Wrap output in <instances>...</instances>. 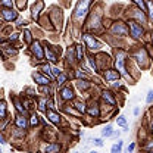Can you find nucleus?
Masks as SVG:
<instances>
[{
  "label": "nucleus",
  "instance_id": "1",
  "mask_svg": "<svg viewBox=\"0 0 153 153\" xmlns=\"http://www.w3.org/2000/svg\"><path fill=\"white\" fill-rule=\"evenodd\" d=\"M115 66H116V71H118L121 75L128 78V74H127V71H125V52H124V50H118V52H116Z\"/></svg>",
  "mask_w": 153,
  "mask_h": 153
},
{
  "label": "nucleus",
  "instance_id": "2",
  "mask_svg": "<svg viewBox=\"0 0 153 153\" xmlns=\"http://www.w3.org/2000/svg\"><path fill=\"white\" fill-rule=\"evenodd\" d=\"M90 1H91V0H79V1L76 3L74 18L75 19H82L85 15H87V12H88V6H90Z\"/></svg>",
  "mask_w": 153,
  "mask_h": 153
},
{
  "label": "nucleus",
  "instance_id": "3",
  "mask_svg": "<svg viewBox=\"0 0 153 153\" xmlns=\"http://www.w3.org/2000/svg\"><path fill=\"white\" fill-rule=\"evenodd\" d=\"M84 40H85V46L90 49V50H99L100 47H102V44H100V41H97L93 36H90V34H84Z\"/></svg>",
  "mask_w": 153,
  "mask_h": 153
},
{
  "label": "nucleus",
  "instance_id": "4",
  "mask_svg": "<svg viewBox=\"0 0 153 153\" xmlns=\"http://www.w3.org/2000/svg\"><path fill=\"white\" fill-rule=\"evenodd\" d=\"M128 24H130L131 36H133L134 38H140L141 36H143V27H141V25H138V22H135V21H130Z\"/></svg>",
  "mask_w": 153,
  "mask_h": 153
},
{
  "label": "nucleus",
  "instance_id": "5",
  "mask_svg": "<svg viewBox=\"0 0 153 153\" xmlns=\"http://www.w3.org/2000/svg\"><path fill=\"white\" fill-rule=\"evenodd\" d=\"M112 33L118 34V36H122V37L127 36V33H128L127 25L124 22H116V24H114V27H112Z\"/></svg>",
  "mask_w": 153,
  "mask_h": 153
},
{
  "label": "nucleus",
  "instance_id": "6",
  "mask_svg": "<svg viewBox=\"0 0 153 153\" xmlns=\"http://www.w3.org/2000/svg\"><path fill=\"white\" fill-rule=\"evenodd\" d=\"M31 52H33V55L37 57L38 60L44 57V52H43V49H41V46H40V43H38V41L33 43V46H31Z\"/></svg>",
  "mask_w": 153,
  "mask_h": 153
},
{
  "label": "nucleus",
  "instance_id": "7",
  "mask_svg": "<svg viewBox=\"0 0 153 153\" xmlns=\"http://www.w3.org/2000/svg\"><path fill=\"white\" fill-rule=\"evenodd\" d=\"M1 15H3V18L6 19V21H15V19L18 18V13L15 10H12L10 7H4L1 10Z\"/></svg>",
  "mask_w": 153,
  "mask_h": 153
},
{
  "label": "nucleus",
  "instance_id": "8",
  "mask_svg": "<svg viewBox=\"0 0 153 153\" xmlns=\"http://www.w3.org/2000/svg\"><path fill=\"white\" fill-rule=\"evenodd\" d=\"M60 96H62L63 100H72L74 99V91H72L71 87H63L62 91H60Z\"/></svg>",
  "mask_w": 153,
  "mask_h": 153
},
{
  "label": "nucleus",
  "instance_id": "9",
  "mask_svg": "<svg viewBox=\"0 0 153 153\" xmlns=\"http://www.w3.org/2000/svg\"><path fill=\"white\" fill-rule=\"evenodd\" d=\"M43 6H44V3L41 1V0H38L37 3L33 6V9H31V12H33V18L34 19H38V15H40V10L43 9Z\"/></svg>",
  "mask_w": 153,
  "mask_h": 153
},
{
  "label": "nucleus",
  "instance_id": "10",
  "mask_svg": "<svg viewBox=\"0 0 153 153\" xmlns=\"http://www.w3.org/2000/svg\"><path fill=\"white\" fill-rule=\"evenodd\" d=\"M33 78H34V81H36V82L41 84V85H46V84H49V82H50V78H49V76L41 75V74H38V72L37 74H34Z\"/></svg>",
  "mask_w": 153,
  "mask_h": 153
},
{
  "label": "nucleus",
  "instance_id": "11",
  "mask_svg": "<svg viewBox=\"0 0 153 153\" xmlns=\"http://www.w3.org/2000/svg\"><path fill=\"white\" fill-rule=\"evenodd\" d=\"M119 72L118 71H114V69H109V71H106L105 72V78L108 79V81H114V79H118L119 78Z\"/></svg>",
  "mask_w": 153,
  "mask_h": 153
},
{
  "label": "nucleus",
  "instance_id": "12",
  "mask_svg": "<svg viewBox=\"0 0 153 153\" xmlns=\"http://www.w3.org/2000/svg\"><path fill=\"white\" fill-rule=\"evenodd\" d=\"M44 56L47 57V60H49V62H52V63H56L57 62V56L52 52V50H50V49H49V47H46V49H44Z\"/></svg>",
  "mask_w": 153,
  "mask_h": 153
},
{
  "label": "nucleus",
  "instance_id": "13",
  "mask_svg": "<svg viewBox=\"0 0 153 153\" xmlns=\"http://www.w3.org/2000/svg\"><path fill=\"white\" fill-rule=\"evenodd\" d=\"M16 127L21 128V130H25L27 127H28V122H27V118H24V116H18L16 118Z\"/></svg>",
  "mask_w": 153,
  "mask_h": 153
},
{
  "label": "nucleus",
  "instance_id": "14",
  "mask_svg": "<svg viewBox=\"0 0 153 153\" xmlns=\"http://www.w3.org/2000/svg\"><path fill=\"white\" fill-rule=\"evenodd\" d=\"M102 97H103V100H105V102H108L109 105H112V106L115 105V97L112 96V93H111V91H103Z\"/></svg>",
  "mask_w": 153,
  "mask_h": 153
},
{
  "label": "nucleus",
  "instance_id": "15",
  "mask_svg": "<svg viewBox=\"0 0 153 153\" xmlns=\"http://www.w3.org/2000/svg\"><path fill=\"white\" fill-rule=\"evenodd\" d=\"M134 56L137 57V60H138V63H140V65H144V62H146V59H147V56H146V52H144V50H138Z\"/></svg>",
  "mask_w": 153,
  "mask_h": 153
},
{
  "label": "nucleus",
  "instance_id": "16",
  "mask_svg": "<svg viewBox=\"0 0 153 153\" xmlns=\"http://www.w3.org/2000/svg\"><path fill=\"white\" fill-rule=\"evenodd\" d=\"M47 118H49V119H50L53 124H56V125L59 124V122H60V118H59V115L55 114L53 111H47Z\"/></svg>",
  "mask_w": 153,
  "mask_h": 153
},
{
  "label": "nucleus",
  "instance_id": "17",
  "mask_svg": "<svg viewBox=\"0 0 153 153\" xmlns=\"http://www.w3.org/2000/svg\"><path fill=\"white\" fill-rule=\"evenodd\" d=\"M41 71H43L44 74H47V76H49L50 79L55 76L53 75V71H52V68H50V65H49V63H47V65H43V66H41Z\"/></svg>",
  "mask_w": 153,
  "mask_h": 153
},
{
  "label": "nucleus",
  "instance_id": "18",
  "mask_svg": "<svg viewBox=\"0 0 153 153\" xmlns=\"http://www.w3.org/2000/svg\"><path fill=\"white\" fill-rule=\"evenodd\" d=\"M60 150V146L56 144V143H53V144H49V146H46V152L47 153H52V152H59Z\"/></svg>",
  "mask_w": 153,
  "mask_h": 153
},
{
  "label": "nucleus",
  "instance_id": "19",
  "mask_svg": "<svg viewBox=\"0 0 153 153\" xmlns=\"http://www.w3.org/2000/svg\"><path fill=\"white\" fill-rule=\"evenodd\" d=\"M75 49H76V60H82V56H84V50H82V46H81V44H78Z\"/></svg>",
  "mask_w": 153,
  "mask_h": 153
},
{
  "label": "nucleus",
  "instance_id": "20",
  "mask_svg": "<svg viewBox=\"0 0 153 153\" xmlns=\"http://www.w3.org/2000/svg\"><path fill=\"white\" fill-rule=\"evenodd\" d=\"M133 15L137 19H138V21H141V22H146V16H144V13H143V12H140V10H134Z\"/></svg>",
  "mask_w": 153,
  "mask_h": 153
},
{
  "label": "nucleus",
  "instance_id": "21",
  "mask_svg": "<svg viewBox=\"0 0 153 153\" xmlns=\"http://www.w3.org/2000/svg\"><path fill=\"white\" fill-rule=\"evenodd\" d=\"M4 116H6V103L1 100L0 102V119L4 118Z\"/></svg>",
  "mask_w": 153,
  "mask_h": 153
},
{
  "label": "nucleus",
  "instance_id": "22",
  "mask_svg": "<svg viewBox=\"0 0 153 153\" xmlns=\"http://www.w3.org/2000/svg\"><path fill=\"white\" fill-rule=\"evenodd\" d=\"M102 134H103V137H111V135L114 134V131H112V127H111V125H108V127L102 131Z\"/></svg>",
  "mask_w": 153,
  "mask_h": 153
},
{
  "label": "nucleus",
  "instance_id": "23",
  "mask_svg": "<svg viewBox=\"0 0 153 153\" xmlns=\"http://www.w3.org/2000/svg\"><path fill=\"white\" fill-rule=\"evenodd\" d=\"M147 9H149V18H150V21L153 22V1L152 0L147 1Z\"/></svg>",
  "mask_w": 153,
  "mask_h": 153
},
{
  "label": "nucleus",
  "instance_id": "24",
  "mask_svg": "<svg viewBox=\"0 0 153 153\" xmlns=\"http://www.w3.org/2000/svg\"><path fill=\"white\" fill-rule=\"evenodd\" d=\"M121 149H122V141H118V143H116V144H114V146H112V152L114 153H119L121 152Z\"/></svg>",
  "mask_w": 153,
  "mask_h": 153
},
{
  "label": "nucleus",
  "instance_id": "25",
  "mask_svg": "<svg viewBox=\"0 0 153 153\" xmlns=\"http://www.w3.org/2000/svg\"><path fill=\"white\" fill-rule=\"evenodd\" d=\"M116 124L121 125V127H127V119H125V116H119V118L116 119Z\"/></svg>",
  "mask_w": 153,
  "mask_h": 153
},
{
  "label": "nucleus",
  "instance_id": "26",
  "mask_svg": "<svg viewBox=\"0 0 153 153\" xmlns=\"http://www.w3.org/2000/svg\"><path fill=\"white\" fill-rule=\"evenodd\" d=\"M56 78H57V82H59V84H63V82L66 81V75H65V74H62V72H60Z\"/></svg>",
  "mask_w": 153,
  "mask_h": 153
},
{
  "label": "nucleus",
  "instance_id": "27",
  "mask_svg": "<svg viewBox=\"0 0 153 153\" xmlns=\"http://www.w3.org/2000/svg\"><path fill=\"white\" fill-rule=\"evenodd\" d=\"M133 1L137 4V6H138V7H140V9H141V10H146V6H144L143 0H133Z\"/></svg>",
  "mask_w": 153,
  "mask_h": 153
},
{
  "label": "nucleus",
  "instance_id": "28",
  "mask_svg": "<svg viewBox=\"0 0 153 153\" xmlns=\"http://www.w3.org/2000/svg\"><path fill=\"white\" fill-rule=\"evenodd\" d=\"M75 108L79 111V112H85V106H84V103H79V102H76L75 103Z\"/></svg>",
  "mask_w": 153,
  "mask_h": 153
},
{
  "label": "nucleus",
  "instance_id": "29",
  "mask_svg": "<svg viewBox=\"0 0 153 153\" xmlns=\"http://www.w3.org/2000/svg\"><path fill=\"white\" fill-rule=\"evenodd\" d=\"M88 114L97 116V115H99V108H97V106L94 105V108H90V109H88Z\"/></svg>",
  "mask_w": 153,
  "mask_h": 153
},
{
  "label": "nucleus",
  "instance_id": "30",
  "mask_svg": "<svg viewBox=\"0 0 153 153\" xmlns=\"http://www.w3.org/2000/svg\"><path fill=\"white\" fill-rule=\"evenodd\" d=\"M30 124H31V127H36V125H37L38 124V116L37 115H33V116H31V122H30Z\"/></svg>",
  "mask_w": 153,
  "mask_h": 153
},
{
  "label": "nucleus",
  "instance_id": "31",
  "mask_svg": "<svg viewBox=\"0 0 153 153\" xmlns=\"http://www.w3.org/2000/svg\"><path fill=\"white\" fill-rule=\"evenodd\" d=\"M24 36H25V41H27V43H31V33H30L28 30L24 31Z\"/></svg>",
  "mask_w": 153,
  "mask_h": 153
},
{
  "label": "nucleus",
  "instance_id": "32",
  "mask_svg": "<svg viewBox=\"0 0 153 153\" xmlns=\"http://www.w3.org/2000/svg\"><path fill=\"white\" fill-rule=\"evenodd\" d=\"M12 3H13V0H1V4L4 7H12Z\"/></svg>",
  "mask_w": 153,
  "mask_h": 153
},
{
  "label": "nucleus",
  "instance_id": "33",
  "mask_svg": "<svg viewBox=\"0 0 153 153\" xmlns=\"http://www.w3.org/2000/svg\"><path fill=\"white\" fill-rule=\"evenodd\" d=\"M46 103H47V100H46V99L40 100V102H38V109H40V111H44V105H46Z\"/></svg>",
  "mask_w": 153,
  "mask_h": 153
},
{
  "label": "nucleus",
  "instance_id": "34",
  "mask_svg": "<svg viewBox=\"0 0 153 153\" xmlns=\"http://www.w3.org/2000/svg\"><path fill=\"white\" fill-rule=\"evenodd\" d=\"M146 102H147V103H152V102H153V90H150V91L147 93V97H146Z\"/></svg>",
  "mask_w": 153,
  "mask_h": 153
},
{
  "label": "nucleus",
  "instance_id": "35",
  "mask_svg": "<svg viewBox=\"0 0 153 153\" xmlns=\"http://www.w3.org/2000/svg\"><path fill=\"white\" fill-rule=\"evenodd\" d=\"M88 85H90V84H88V82H85V81H79V82H78V87H79V88H82V90H84V88H87Z\"/></svg>",
  "mask_w": 153,
  "mask_h": 153
},
{
  "label": "nucleus",
  "instance_id": "36",
  "mask_svg": "<svg viewBox=\"0 0 153 153\" xmlns=\"http://www.w3.org/2000/svg\"><path fill=\"white\" fill-rule=\"evenodd\" d=\"M15 103H16V109H18L19 112H21V114H25V109H24V108L21 106V103H19L18 100H15Z\"/></svg>",
  "mask_w": 153,
  "mask_h": 153
},
{
  "label": "nucleus",
  "instance_id": "37",
  "mask_svg": "<svg viewBox=\"0 0 153 153\" xmlns=\"http://www.w3.org/2000/svg\"><path fill=\"white\" fill-rule=\"evenodd\" d=\"M25 6H27V0H19L18 1V7L19 9H24Z\"/></svg>",
  "mask_w": 153,
  "mask_h": 153
},
{
  "label": "nucleus",
  "instance_id": "38",
  "mask_svg": "<svg viewBox=\"0 0 153 153\" xmlns=\"http://www.w3.org/2000/svg\"><path fill=\"white\" fill-rule=\"evenodd\" d=\"M68 60H69L71 63H74V53H72V50L68 52Z\"/></svg>",
  "mask_w": 153,
  "mask_h": 153
},
{
  "label": "nucleus",
  "instance_id": "39",
  "mask_svg": "<svg viewBox=\"0 0 153 153\" xmlns=\"http://www.w3.org/2000/svg\"><path fill=\"white\" fill-rule=\"evenodd\" d=\"M75 75L78 76V78H85V74H84V72H81V69H76Z\"/></svg>",
  "mask_w": 153,
  "mask_h": 153
},
{
  "label": "nucleus",
  "instance_id": "40",
  "mask_svg": "<svg viewBox=\"0 0 153 153\" xmlns=\"http://www.w3.org/2000/svg\"><path fill=\"white\" fill-rule=\"evenodd\" d=\"M88 63H90V66H91V68H93V69H94V71H96V62H94V60H93V59H91V57L88 59Z\"/></svg>",
  "mask_w": 153,
  "mask_h": 153
},
{
  "label": "nucleus",
  "instance_id": "41",
  "mask_svg": "<svg viewBox=\"0 0 153 153\" xmlns=\"http://www.w3.org/2000/svg\"><path fill=\"white\" fill-rule=\"evenodd\" d=\"M94 144H96V146H99V147H100V146H103V141H102L100 138H96V140H94Z\"/></svg>",
  "mask_w": 153,
  "mask_h": 153
},
{
  "label": "nucleus",
  "instance_id": "42",
  "mask_svg": "<svg viewBox=\"0 0 153 153\" xmlns=\"http://www.w3.org/2000/svg\"><path fill=\"white\" fill-rule=\"evenodd\" d=\"M52 71H53V75H55V76H57V75H59V74H60V71H59L57 68H53Z\"/></svg>",
  "mask_w": 153,
  "mask_h": 153
},
{
  "label": "nucleus",
  "instance_id": "43",
  "mask_svg": "<svg viewBox=\"0 0 153 153\" xmlns=\"http://www.w3.org/2000/svg\"><path fill=\"white\" fill-rule=\"evenodd\" d=\"M134 147H135V144H130V146H128V152L134 150Z\"/></svg>",
  "mask_w": 153,
  "mask_h": 153
},
{
  "label": "nucleus",
  "instance_id": "44",
  "mask_svg": "<svg viewBox=\"0 0 153 153\" xmlns=\"http://www.w3.org/2000/svg\"><path fill=\"white\" fill-rule=\"evenodd\" d=\"M16 37H18V36H16V34H13V36H10V40H16Z\"/></svg>",
  "mask_w": 153,
  "mask_h": 153
},
{
  "label": "nucleus",
  "instance_id": "45",
  "mask_svg": "<svg viewBox=\"0 0 153 153\" xmlns=\"http://www.w3.org/2000/svg\"><path fill=\"white\" fill-rule=\"evenodd\" d=\"M152 131H153V121H152Z\"/></svg>",
  "mask_w": 153,
  "mask_h": 153
}]
</instances>
